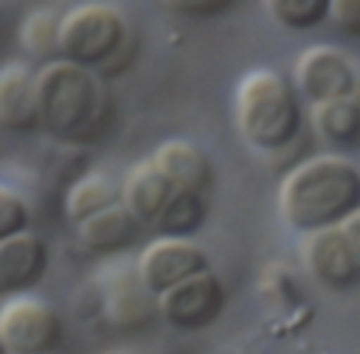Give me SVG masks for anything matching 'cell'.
<instances>
[{
	"label": "cell",
	"mask_w": 360,
	"mask_h": 354,
	"mask_svg": "<svg viewBox=\"0 0 360 354\" xmlns=\"http://www.w3.org/2000/svg\"><path fill=\"white\" fill-rule=\"evenodd\" d=\"M281 219L309 236L360 214V169L343 155H315L295 163L278 185Z\"/></svg>",
	"instance_id": "1"
},
{
	"label": "cell",
	"mask_w": 360,
	"mask_h": 354,
	"mask_svg": "<svg viewBox=\"0 0 360 354\" xmlns=\"http://www.w3.org/2000/svg\"><path fill=\"white\" fill-rule=\"evenodd\" d=\"M39 129L62 143H93L112 121V98L96 70L56 59L37 70Z\"/></svg>",
	"instance_id": "2"
},
{
	"label": "cell",
	"mask_w": 360,
	"mask_h": 354,
	"mask_svg": "<svg viewBox=\"0 0 360 354\" xmlns=\"http://www.w3.org/2000/svg\"><path fill=\"white\" fill-rule=\"evenodd\" d=\"M236 126L248 146L281 152L304 129V107L295 81L273 67H256L236 87Z\"/></svg>",
	"instance_id": "3"
},
{
	"label": "cell",
	"mask_w": 360,
	"mask_h": 354,
	"mask_svg": "<svg viewBox=\"0 0 360 354\" xmlns=\"http://www.w3.org/2000/svg\"><path fill=\"white\" fill-rule=\"evenodd\" d=\"M129 42V25L118 6L79 3L62 14L59 48L62 59L96 73H107L110 62L124 53Z\"/></svg>",
	"instance_id": "4"
},
{
	"label": "cell",
	"mask_w": 360,
	"mask_h": 354,
	"mask_svg": "<svg viewBox=\"0 0 360 354\" xmlns=\"http://www.w3.org/2000/svg\"><path fill=\"white\" fill-rule=\"evenodd\" d=\"M65 340L59 312L37 295H11L0 309V346L6 354H56Z\"/></svg>",
	"instance_id": "5"
},
{
	"label": "cell",
	"mask_w": 360,
	"mask_h": 354,
	"mask_svg": "<svg viewBox=\"0 0 360 354\" xmlns=\"http://www.w3.org/2000/svg\"><path fill=\"white\" fill-rule=\"evenodd\" d=\"M292 81L309 104L354 98L360 90V73H357L352 53H346L343 48H335V45L307 48L295 62Z\"/></svg>",
	"instance_id": "6"
},
{
	"label": "cell",
	"mask_w": 360,
	"mask_h": 354,
	"mask_svg": "<svg viewBox=\"0 0 360 354\" xmlns=\"http://www.w3.org/2000/svg\"><path fill=\"white\" fill-rule=\"evenodd\" d=\"M101 315L121 332H141L160 317V298L146 289L138 267L112 264L101 275Z\"/></svg>",
	"instance_id": "7"
},
{
	"label": "cell",
	"mask_w": 360,
	"mask_h": 354,
	"mask_svg": "<svg viewBox=\"0 0 360 354\" xmlns=\"http://www.w3.org/2000/svg\"><path fill=\"white\" fill-rule=\"evenodd\" d=\"M138 275L158 298L211 270L208 253L191 239H155L135 258Z\"/></svg>",
	"instance_id": "8"
},
{
	"label": "cell",
	"mask_w": 360,
	"mask_h": 354,
	"mask_svg": "<svg viewBox=\"0 0 360 354\" xmlns=\"http://www.w3.org/2000/svg\"><path fill=\"white\" fill-rule=\"evenodd\" d=\"M225 301V284L208 270L160 295V320L177 332H200L222 315Z\"/></svg>",
	"instance_id": "9"
},
{
	"label": "cell",
	"mask_w": 360,
	"mask_h": 354,
	"mask_svg": "<svg viewBox=\"0 0 360 354\" xmlns=\"http://www.w3.org/2000/svg\"><path fill=\"white\" fill-rule=\"evenodd\" d=\"M301 261L307 273L329 289H349L360 284V267L352 256V247L338 228H326L318 233L304 236L301 242Z\"/></svg>",
	"instance_id": "10"
},
{
	"label": "cell",
	"mask_w": 360,
	"mask_h": 354,
	"mask_svg": "<svg viewBox=\"0 0 360 354\" xmlns=\"http://www.w3.org/2000/svg\"><path fill=\"white\" fill-rule=\"evenodd\" d=\"M51 264V250L42 236L25 230L11 239H0V287L11 295H25L42 281Z\"/></svg>",
	"instance_id": "11"
},
{
	"label": "cell",
	"mask_w": 360,
	"mask_h": 354,
	"mask_svg": "<svg viewBox=\"0 0 360 354\" xmlns=\"http://www.w3.org/2000/svg\"><path fill=\"white\" fill-rule=\"evenodd\" d=\"M0 126L6 132L39 129L37 70L25 62H6L0 67Z\"/></svg>",
	"instance_id": "12"
},
{
	"label": "cell",
	"mask_w": 360,
	"mask_h": 354,
	"mask_svg": "<svg viewBox=\"0 0 360 354\" xmlns=\"http://www.w3.org/2000/svg\"><path fill=\"white\" fill-rule=\"evenodd\" d=\"M174 194H177V185L155 166L152 157L138 160L121 183V202L135 214L143 230H152L158 225L160 214L166 211Z\"/></svg>",
	"instance_id": "13"
},
{
	"label": "cell",
	"mask_w": 360,
	"mask_h": 354,
	"mask_svg": "<svg viewBox=\"0 0 360 354\" xmlns=\"http://www.w3.org/2000/svg\"><path fill=\"white\" fill-rule=\"evenodd\" d=\"M152 160L177 188L197 191V194L205 197L211 191V185H214V163L191 140H180V138L163 140L155 149Z\"/></svg>",
	"instance_id": "14"
},
{
	"label": "cell",
	"mask_w": 360,
	"mask_h": 354,
	"mask_svg": "<svg viewBox=\"0 0 360 354\" xmlns=\"http://www.w3.org/2000/svg\"><path fill=\"white\" fill-rule=\"evenodd\" d=\"M141 230H143V225L135 219V214L124 202H118V205L96 214L93 219H87V222H82L76 228L79 242L90 253H96V256L124 253L127 247H132L138 242Z\"/></svg>",
	"instance_id": "15"
},
{
	"label": "cell",
	"mask_w": 360,
	"mask_h": 354,
	"mask_svg": "<svg viewBox=\"0 0 360 354\" xmlns=\"http://www.w3.org/2000/svg\"><path fill=\"white\" fill-rule=\"evenodd\" d=\"M309 121H312L315 135L323 143H329L340 152L360 146V96L312 104Z\"/></svg>",
	"instance_id": "16"
},
{
	"label": "cell",
	"mask_w": 360,
	"mask_h": 354,
	"mask_svg": "<svg viewBox=\"0 0 360 354\" xmlns=\"http://www.w3.org/2000/svg\"><path fill=\"white\" fill-rule=\"evenodd\" d=\"M121 202V185L107 174H84L65 194V216L79 228L96 214Z\"/></svg>",
	"instance_id": "17"
},
{
	"label": "cell",
	"mask_w": 360,
	"mask_h": 354,
	"mask_svg": "<svg viewBox=\"0 0 360 354\" xmlns=\"http://www.w3.org/2000/svg\"><path fill=\"white\" fill-rule=\"evenodd\" d=\"M205 216H208L205 197L197 194V191L177 188V194L172 197V202L160 214L152 233L158 239H188L205 225Z\"/></svg>",
	"instance_id": "18"
},
{
	"label": "cell",
	"mask_w": 360,
	"mask_h": 354,
	"mask_svg": "<svg viewBox=\"0 0 360 354\" xmlns=\"http://www.w3.org/2000/svg\"><path fill=\"white\" fill-rule=\"evenodd\" d=\"M59 31H62V14L53 8H37L31 11L20 25V45L28 56L48 62L62 59L59 48Z\"/></svg>",
	"instance_id": "19"
},
{
	"label": "cell",
	"mask_w": 360,
	"mask_h": 354,
	"mask_svg": "<svg viewBox=\"0 0 360 354\" xmlns=\"http://www.w3.org/2000/svg\"><path fill=\"white\" fill-rule=\"evenodd\" d=\"M267 11L284 28L298 31V28H312L323 22L332 11V0H270Z\"/></svg>",
	"instance_id": "20"
},
{
	"label": "cell",
	"mask_w": 360,
	"mask_h": 354,
	"mask_svg": "<svg viewBox=\"0 0 360 354\" xmlns=\"http://www.w3.org/2000/svg\"><path fill=\"white\" fill-rule=\"evenodd\" d=\"M31 222L28 202L8 185L0 188V239H11L17 233H25Z\"/></svg>",
	"instance_id": "21"
},
{
	"label": "cell",
	"mask_w": 360,
	"mask_h": 354,
	"mask_svg": "<svg viewBox=\"0 0 360 354\" xmlns=\"http://www.w3.org/2000/svg\"><path fill=\"white\" fill-rule=\"evenodd\" d=\"M329 20L340 34L360 39V0H332Z\"/></svg>",
	"instance_id": "22"
},
{
	"label": "cell",
	"mask_w": 360,
	"mask_h": 354,
	"mask_svg": "<svg viewBox=\"0 0 360 354\" xmlns=\"http://www.w3.org/2000/svg\"><path fill=\"white\" fill-rule=\"evenodd\" d=\"M172 8H177V14H186V17H214V14L228 11L231 3H225V0H217V3H174Z\"/></svg>",
	"instance_id": "23"
},
{
	"label": "cell",
	"mask_w": 360,
	"mask_h": 354,
	"mask_svg": "<svg viewBox=\"0 0 360 354\" xmlns=\"http://www.w3.org/2000/svg\"><path fill=\"white\" fill-rule=\"evenodd\" d=\"M340 230H343V236H346V242L352 247V256H354L357 267H360V214H354L352 219H346L340 225Z\"/></svg>",
	"instance_id": "24"
},
{
	"label": "cell",
	"mask_w": 360,
	"mask_h": 354,
	"mask_svg": "<svg viewBox=\"0 0 360 354\" xmlns=\"http://www.w3.org/2000/svg\"><path fill=\"white\" fill-rule=\"evenodd\" d=\"M110 354H129V351H110Z\"/></svg>",
	"instance_id": "25"
}]
</instances>
